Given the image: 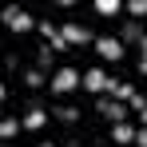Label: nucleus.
Listing matches in <instances>:
<instances>
[{
  "label": "nucleus",
  "mask_w": 147,
  "mask_h": 147,
  "mask_svg": "<svg viewBox=\"0 0 147 147\" xmlns=\"http://www.w3.org/2000/svg\"><path fill=\"white\" fill-rule=\"evenodd\" d=\"M96 12H99V16H119L123 4H119V0H96Z\"/></svg>",
  "instance_id": "9d476101"
},
{
  "label": "nucleus",
  "mask_w": 147,
  "mask_h": 147,
  "mask_svg": "<svg viewBox=\"0 0 147 147\" xmlns=\"http://www.w3.org/2000/svg\"><path fill=\"white\" fill-rule=\"evenodd\" d=\"M96 52L103 56V60H115V64H119V60H123V40H115V36H99V40H96Z\"/></svg>",
  "instance_id": "7ed1b4c3"
},
{
  "label": "nucleus",
  "mask_w": 147,
  "mask_h": 147,
  "mask_svg": "<svg viewBox=\"0 0 147 147\" xmlns=\"http://www.w3.org/2000/svg\"><path fill=\"white\" fill-rule=\"evenodd\" d=\"M60 32H64V40H68V44H96V40H92V32H88V28H80V24H64Z\"/></svg>",
  "instance_id": "39448f33"
},
{
  "label": "nucleus",
  "mask_w": 147,
  "mask_h": 147,
  "mask_svg": "<svg viewBox=\"0 0 147 147\" xmlns=\"http://www.w3.org/2000/svg\"><path fill=\"white\" fill-rule=\"evenodd\" d=\"M127 12H131V16H147V0H131Z\"/></svg>",
  "instance_id": "dca6fc26"
},
{
  "label": "nucleus",
  "mask_w": 147,
  "mask_h": 147,
  "mask_svg": "<svg viewBox=\"0 0 147 147\" xmlns=\"http://www.w3.org/2000/svg\"><path fill=\"white\" fill-rule=\"evenodd\" d=\"M135 143H139V147H147V127H143V131H135Z\"/></svg>",
  "instance_id": "6ab92c4d"
},
{
  "label": "nucleus",
  "mask_w": 147,
  "mask_h": 147,
  "mask_svg": "<svg viewBox=\"0 0 147 147\" xmlns=\"http://www.w3.org/2000/svg\"><path fill=\"white\" fill-rule=\"evenodd\" d=\"M123 40H143V36H139V24H135V20H127V28H123Z\"/></svg>",
  "instance_id": "2eb2a0df"
},
{
  "label": "nucleus",
  "mask_w": 147,
  "mask_h": 147,
  "mask_svg": "<svg viewBox=\"0 0 147 147\" xmlns=\"http://www.w3.org/2000/svg\"><path fill=\"white\" fill-rule=\"evenodd\" d=\"M20 123H24V119H12V115H8V119L0 123V135H4V139H12V135L20 131Z\"/></svg>",
  "instance_id": "9b49d317"
},
{
  "label": "nucleus",
  "mask_w": 147,
  "mask_h": 147,
  "mask_svg": "<svg viewBox=\"0 0 147 147\" xmlns=\"http://www.w3.org/2000/svg\"><path fill=\"white\" fill-rule=\"evenodd\" d=\"M48 64H52V44H48V48H40V72H44Z\"/></svg>",
  "instance_id": "a211bd4d"
},
{
  "label": "nucleus",
  "mask_w": 147,
  "mask_h": 147,
  "mask_svg": "<svg viewBox=\"0 0 147 147\" xmlns=\"http://www.w3.org/2000/svg\"><path fill=\"white\" fill-rule=\"evenodd\" d=\"M40 147H52V143H40Z\"/></svg>",
  "instance_id": "412c9836"
},
{
  "label": "nucleus",
  "mask_w": 147,
  "mask_h": 147,
  "mask_svg": "<svg viewBox=\"0 0 147 147\" xmlns=\"http://www.w3.org/2000/svg\"><path fill=\"white\" fill-rule=\"evenodd\" d=\"M48 115H52V111H44V107H36V103H32V107H28V115H24V127H28V131H40V127L48 123Z\"/></svg>",
  "instance_id": "423d86ee"
},
{
  "label": "nucleus",
  "mask_w": 147,
  "mask_h": 147,
  "mask_svg": "<svg viewBox=\"0 0 147 147\" xmlns=\"http://www.w3.org/2000/svg\"><path fill=\"white\" fill-rule=\"evenodd\" d=\"M24 84H28V88H44L48 80H44V72H40V68H32V72H24Z\"/></svg>",
  "instance_id": "ddd939ff"
},
{
  "label": "nucleus",
  "mask_w": 147,
  "mask_h": 147,
  "mask_svg": "<svg viewBox=\"0 0 147 147\" xmlns=\"http://www.w3.org/2000/svg\"><path fill=\"white\" fill-rule=\"evenodd\" d=\"M96 111H99V115H107L111 123H123V119H127V107H123L119 99H99Z\"/></svg>",
  "instance_id": "20e7f679"
},
{
  "label": "nucleus",
  "mask_w": 147,
  "mask_h": 147,
  "mask_svg": "<svg viewBox=\"0 0 147 147\" xmlns=\"http://www.w3.org/2000/svg\"><path fill=\"white\" fill-rule=\"evenodd\" d=\"M4 24L12 32H32V28H40V20H32L24 8H4Z\"/></svg>",
  "instance_id": "f03ea898"
},
{
  "label": "nucleus",
  "mask_w": 147,
  "mask_h": 147,
  "mask_svg": "<svg viewBox=\"0 0 147 147\" xmlns=\"http://www.w3.org/2000/svg\"><path fill=\"white\" fill-rule=\"evenodd\" d=\"M40 32H44V36H48V44H52V40H56V36H60V28L52 24V20H40Z\"/></svg>",
  "instance_id": "4468645a"
},
{
  "label": "nucleus",
  "mask_w": 147,
  "mask_h": 147,
  "mask_svg": "<svg viewBox=\"0 0 147 147\" xmlns=\"http://www.w3.org/2000/svg\"><path fill=\"white\" fill-rule=\"evenodd\" d=\"M56 96H68V92H76V88H84V76L76 72V68H60V72L52 76V84H48Z\"/></svg>",
  "instance_id": "f257e3e1"
},
{
  "label": "nucleus",
  "mask_w": 147,
  "mask_h": 147,
  "mask_svg": "<svg viewBox=\"0 0 147 147\" xmlns=\"http://www.w3.org/2000/svg\"><path fill=\"white\" fill-rule=\"evenodd\" d=\"M139 119H143V127H147V107H143V111H139Z\"/></svg>",
  "instance_id": "aec40b11"
},
{
  "label": "nucleus",
  "mask_w": 147,
  "mask_h": 147,
  "mask_svg": "<svg viewBox=\"0 0 147 147\" xmlns=\"http://www.w3.org/2000/svg\"><path fill=\"white\" fill-rule=\"evenodd\" d=\"M107 92H111V96L119 99V103H123V99H131V96H135V88H131V84H119V80H107Z\"/></svg>",
  "instance_id": "6e6552de"
},
{
  "label": "nucleus",
  "mask_w": 147,
  "mask_h": 147,
  "mask_svg": "<svg viewBox=\"0 0 147 147\" xmlns=\"http://www.w3.org/2000/svg\"><path fill=\"white\" fill-rule=\"evenodd\" d=\"M111 139H115V143H135V131H131L127 123H111Z\"/></svg>",
  "instance_id": "1a4fd4ad"
},
{
  "label": "nucleus",
  "mask_w": 147,
  "mask_h": 147,
  "mask_svg": "<svg viewBox=\"0 0 147 147\" xmlns=\"http://www.w3.org/2000/svg\"><path fill=\"white\" fill-rule=\"evenodd\" d=\"M52 115H56V119H64V123H76V119H80V111H76V107H52Z\"/></svg>",
  "instance_id": "f8f14e48"
},
{
  "label": "nucleus",
  "mask_w": 147,
  "mask_h": 147,
  "mask_svg": "<svg viewBox=\"0 0 147 147\" xmlns=\"http://www.w3.org/2000/svg\"><path fill=\"white\" fill-rule=\"evenodd\" d=\"M103 88H107V76L99 68H88L84 72V92H103Z\"/></svg>",
  "instance_id": "0eeeda50"
},
{
  "label": "nucleus",
  "mask_w": 147,
  "mask_h": 147,
  "mask_svg": "<svg viewBox=\"0 0 147 147\" xmlns=\"http://www.w3.org/2000/svg\"><path fill=\"white\" fill-rule=\"evenodd\" d=\"M139 52H143V56H139V72L147 76V36H143V40H139Z\"/></svg>",
  "instance_id": "f3484780"
}]
</instances>
